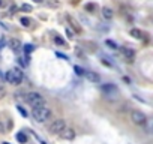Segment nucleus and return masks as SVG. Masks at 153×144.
Here are the masks:
<instances>
[{
    "mask_svg": "<svg viewBox=\"0 0 153 144\" xmlns=\"http://www.w3.org/2000/svg\"><path fill=\"white\" fill-rule=\"evenodd\" d=\"M74 71H75V74H77V75H84V71L81 69L80 66H75V68H74Z\"/></svg>",
    "mask_w": 153,
    "mask_h": 144,
    "instance_id": "6ab92c4d",
    "label": "nucleus"
},
{
    "mask_svg": "<svg viewBox=\"0 0 153 144\" xmlns=\"http://www.w3.org/2000/svg\"><path fill=\"white\" fill-rule=\"evenodd\" d=\"M5 6V0H0V8H3Z\"/></svg>",
    "mask_w": 153,
    "mask_h": 144,
    "instance_id": "b1692460",
    "label": "nucleus"
},
{
    "mask_svg": "<svg viewBox=\"0 0 153 144\" xmlns=\"http://www.w3.org/2000/svg\"><path fill=\"white\" fill-rule=\"evenodd\" d=\"M59 135H60V138L62 140H66V141H69V140H74V137H75V131L72 129V128H63L60 132H59Z\"/></svg>",
    "mask_w": 153,
    "mask_h": 144,
    "instance_id": "423d86ee",
    "label": "nucleus"
},
{
    "mask_svg": "<svg viewBox=\"0 0 153 144\" xmlns=\"http://www.w3.org/2000/svg\"><path fill=\"white\" fill-rule=\"evenodd\" d=\"M102 17L105 18V20H111V18L114 17L113 9H110V8H104V9H102Z\"/></svg>",
    "mask_w": 153,
    "mask_h": 144,
    "instance_id": "9d476101",
    "label": "nucleus"
},
{
    "mask_svg": "<svg viewBox=\"0 0 153 144\" xmlns=\"http://www.w3.org/2000/svg\"><path fill=\"white\" fill-rule=\"evenodd\" d=\"M26 101L27 104H29L32 108H36V107H41V105H45V101H44V98L39 95V93H36V92H32L26 96Z\"/></svg>",
    "mask_w": 153,
    "mask_h": 144,
    "instance_id": "7ed1b4c3",
    "label": "nucleus"
},
{
    "mask_svg": "<svg viewBox=\"0 0 153 144\" xmlns=\"http://www.w3.org/2000/svg\"><path fill=\"white\" fill-rule=\"evenodd\" d=\"M63 128H65V120H63V119H57V120H54V122L50 125L48 132L54 135V134H59Z\"/></svg>",
    "mask_w": 153,
    "mask_h": 144,
    "instance_id": "39448f33",
    "label": "nucleus"
},
{
    "mask_svg": "<svg viewBox=\"0 0 153 144\" xmlns=\"http://www.w3.org/2000/svg\"><path fill=\"white\" fill-rule=\"evenodd\" d=\"M8 45H9V48H11L12 51H18L21 48V42L18 41V39H11L8 42Z\"/></svg>",
    "mask_w": 153,
    "mask_h": 144,
    "instance_id": "6e6552de",
    "label": "nucleus"
},
{
    "mask_svg": "<svg viewBox=\"0 0 153 144\" xmlns=\"http://www.w3.org/2000/svg\"><path fill=\"white\" fill-rule=\"evenodd\" d=\"M3 144H9V143H3Z\"/></svg>",
    "mask_w": 153,
    "mask_h": 144,
    "instance_id": "a878e982",
    "label": "nucleus"
},
{
    "mask_svg": "<svg viewBox=\"0 0 153 144\" xmlns=\"http://www.w3.org/2000/svg\"><path fill=\"white\" fill-rule=\"evenodd\" d=\"M122 53H123V56L126 57V62H129L132 63L134 59H135V53L134 50H129V48H122Z\"/></svg>",
    "mask_w": 153,
    "mask_h": 144,
    "instance_id": "0eeeda50",
    "label": "nucleus"
},
{
    "mask_svg": "<svg viewBox=\"0 0 153 144\" xmlns=\"http://www.w3.org/2000/svg\"><path fill=\"white\" fill-rule=\"evenodd\" d=\"M21 11H24V12H30V11H32V6L24 3V5H21Z\"/></svg>",
    "mask_w": 153,
    "mask_h": 144,
    "instance_id": "f3484780",
    "label": "nucleus"
},
{
    "mask_svg": "<svg viewBox=\"0 0 153 144\" xmlns=\"http://www.w3.org/2000/svg\"><path fill=\"white\" fill-rule=\"evenodd\" d=\"M6 80L9 81V83L18 86V84L23 81V72H21V69L12 68L11 71H8V72H6Z\"/></svg>",
    "mask_w": 153,
    "mask_h": 144,
    "instance_id": "f03ea898",
    "label": "nucleus"
},
{
    "mask_svg": "<svg viewBox=\"0 0 153 144\" xmlns=\"http://www.w3.org/2000/svg\"><path fill=\"white\" fill-rule=\"evenodd\" d=\"M54 42L59 44V45H63V44H65V41H63V39L60 38V36H56V38H54Z\"/></svg>",
    "mask_w": 153,
    "mask_h": 144,
    "instance_id": "aec40b11",
    "label": "nucleus"
},
{
    "mask_svg": "<svg viewBox=\"0 0 153 144\" xmlns=\"http://www.w3.org/2000/svg\"><path fill=\"white\" fill-rule=\"evenodd\" d=\"M27 140H29V138H27V135H26L24 132H18V134H17V141H18V143L26 144V143H27Z\"/></svg>",
    "mask_w": 153,
    "mask_h": 144,
    "instance_id": "9b49d317",
    "label": "nucleus"
},
{
    "mask_svg": "<svg viewBox=\"0 0 153 144\" xmlns=\"http://www.w3.org/2000/svg\"><path fill=\"white\" fill-rule=\"evenodd\" d=\"M131 120L135 123V125H144L147 122V117H146V114L144 113H141V111H132L131 113Z\"/></svg>",
    "mask_w": 153,
    "mask_h": 144,
    "instance_id": "20e7f679",
    "label": "nucleus"
},
{
    "mask_svg": "<svg viewBox=\"0 0 153 144\" xmlns=\"http://www.w3.org/2000/svg\"><path fill=\"white\" fill-rule=\"evenodd\" d=\"M20 23H21L24 27H29V26L32 24V20H30V18H27V17H23L21 20H20Z\"/></svg>",
    "mask_w": 153,
    "mask_h": 144,
    "instance_id": "ddd939ff",
    "label": "nucleus"
},
{
    "mask_svg": "<svg viewBox=\"0 0 153 144\" xmlns=\"http://www.w3.org/2000/svg\"><path fill=\"white\" fill-rule=\"evenodd\" d=\"M24 51L29 54V53H32L33 51V45L32 44H27V45H24Z\"/></svg>",
    "mask_w": 153,
    "mask_h": 144,
    "instance_id": "dca6fc26",
    "label": "nucleus"
},
{
    "mask_svg": "<svg viewBox=\"0 0 153 144\" xmlns=\"http://www.w3.org/2000/svg\"><path fill=\"white\" fill-rule=\"evenodd\" d=\"M51 116V110L48 107H45V105H41V107H36L35 110H33V119L36 122H45V120H48V117Z\"/></svg>",
    "mask_w": 153,
    "mask_h": 144,
    "instance_id": "f257e3e1",
    "label": "nucleus"
},
{
    "mask_svg": "<svg viewBox=\"0 0 153 144\" xmlns=\"http://www.w3.org/2000/svg\"><path fill=\"white\" fill-rule=\"evenodd\" d=\"M68 20H69V23L72 24V27H74V29L77 30V32H80V27H78V23L74 20V18H72V17H68Z\"/></svg>",
    "mask_w": 153,
    "mask_h": 144,
    "instance_id": "4468645a",
    "label": "nucleus"
},
{
    "mask_svg": "<svg viewBox=\"0 0 153 144\" xmlns=\"http://www.w3.org/2000/svg\"><path fill=\"white\" fill-rule=\"evenodd\" d=\"M6 95V92H5V89H0V98H3Z\"/></svg>",
    "mask_w": 153,
    "mask_h": 144,
    "instance_id": "4be33fe9",
    "label": "nucleus"
},
{
    "mask_svg": "<svg viewBox=\"0 0 153 144\" xmlns=\"http://www.w3.org/2000/svg\"><path fill=\"white\" fill-rule=\"evenodd\" d=\"M0 134H5V129H3V126H2V123H0Z\"/></svg>",
    "mask_w": 153,
    "mask_h": 144,
    "instance_id": "5701e85b",
    "label": "nucleus"
},
{
    "mask_svg": "<svg viewBox=\"0 0 153 144\" xmlns=\"http://www.w3.org/2000/svg\"><path fill=\"white\" fill-rule=\"evenodd\" d=\"M105 44L108 45V47H111L113 50H117V44H114L113 41H110V39H108V41H105Z\"/></svg>",
    "mask_w": 153,
    "mask_h": 144,
    "instance_id": "a211bd4d",
    "label": "nucleus"
},
{
    "mask_svg": "<svg viewBox=\"0 0 153 144\" xmlns=\"http://www.w3.org/2000/svg\"><path fill=\"white\" fill-rule=\"evenodd\" d=\"M18 111H20V114H21V116L27 117V113H26V110H24V108H23V107H18Z\"/></svg>",
    "mask_w": 153,
    "mask_h": 144,
    "instance_id": "412c9836",
    "label": "nucleus"
},
{
    "mask_svg": "<svg viewBox=\"0 0 153 144\" xmlns=\"http://www.w3.org/2000/svg\"><path fill=\"white\" fill-rule=\"evenodd\" d=\"M131 36H134L135 39H141V30H138V29H132L131 30Z\"/></svg>",
    "mask_w": 153,
    "mask_h": 144,
    "instance_id": "f8f14e48",
    "label": "nucleus"
},
{
    "mask_svg": "<svg viewBox=\"0 0 153 144\" xmlns=\"http://www.w3.org/2000/svg\"><path fill=\"white\" fill-rule=\"evenodd\" d=\"M48 5L51 8H59L60 6V2H57V0H48Z\"/></svg>",
    "mask_w": 153,
    "mask_h": 144,
    "instance_id": "2eb2a0df",
    "label": "nucleus"
},
{
    "mask_svg": "<svg viewBox=\"0 0 153 144\" xmlns=\"http://www.w3.org/2000/svg\"><path fill=\"white\" fill-rule=\"evenodd\" d=\"M86 77H87L89 81H92V83H99V81H101V77H99L96 72H87Z\"/></svg>",
    "mask_w": 153,
    "mask_h": 144,
    "instance_id": "1a4fd4ad",
    "label": "nucleus"
},
{
    "mask_svg": "<svg viewBox=\"0 0 153 144\" xmlns=\"http://www.w3.org/2000/svg\"><path fill=\"white\" fill-rule=\"evenodd\" d=\"M35 2H36V3H42V2H44V0H35Z\"/></svg>",
    "mask_w": 153,
    "mask_h": 144,
    "instance_id": "393cba45",
    "label": "nucleus"
}]
</instances>
